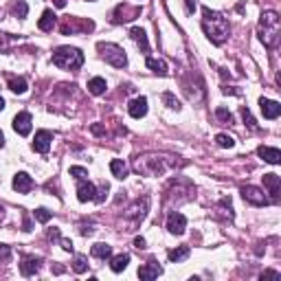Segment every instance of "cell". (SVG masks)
Listing matches in <instances>:
<instances>
[{
    "label": "cell",
    "instance_id": "24",
    "mask_svg": "<svg viewBox=\"0 0 281 281\" xmlns=\"http://www.w3.org/2000/svg\"><path fill=\"white\" fill-rule=\"evenodd\" d=\"M191 255V249L189 246H178V249H173V251H169L167 253V257H169V262H185L187 257Z\"/></svg>",
    "mask_w": 281,
    "mask_h": 281
},
{
    "label": "cell",
    "instance_id": "10",
    "mask_svg": "<svg viewBox=\"0 0 281 281\" xmlns=\"http://www.w3.org/2000/svg\"><path fill=\"white\" fill-rule=\"evenodd\" d=\"M51 140H53V134L49 130H40L36 132V138H33V150L40 152V154H46L51 150Z\"/></svg>",
    "mask_w": 281,
    "mask_h": 281
},
{
    "label": "cell",
    "instance_id": "45",
    "mask_svg": "<svg viewBox=\"0 0 281 281\" xmlns=\"http://www.w3.org/2000/svg\"><path fill=\"white\" fill-rule=\"evenodd\" d=\"M55 5L59 7V9H62V7H66V0H55Z\"/></svg>",
    "mask_w": 281,
    "mask_h": 281
},
{
    "label": "cell",
    "instance_id": "30",
    "mask_svg": "<svg viewBox=\"0 0 281 281\" xmlns=\"http://www.w3.org/2000/svg\"><path fill=\"white\" fill-rule=\"evenodd\" d=\"M13 13H16L18 18H26V13H29V5H26L24 0H18V3L13 5Z\"/></svg>",
    "mask_w": 281,
    "mask_h": 281
},
{
    "label": "cell",
    "instance_id": "14",
    "mask_svg": "<svg viewBox=\"0 0 281 281\" xmlns=\"http://www.w3.org/2000/svg\"><path fill=\"white\" fill-rule=\"evenodd\" d=\"M128 112H130V117H134V119L145 117V115H147V99H145V97L132 99L130 106H128Z\"/></svg>",
    "mask_w": 281,
    "mask_h": 281
},
{
    "label": "cell",
    "instance_id": "46",
    "mask_svg": "<svg viewBox=\"0 0 281 281\" xmlns=\"http://www.w3.org/2000/svg\"><path fill=\"white\" fill-rule=\"evenodd\" d=\"M3 145H5V134L0 132V147H3Z\"/></svg>",
    "mask_w": 281,
    "mask_h": 281
},
{
    "label": "cell",
    "instance_id": "42",
    "mask_svg": "<svg viewBox=\"0 0 281 281\" xmlns=\"http://www.w3.org/2000/svg\"><path fill=\"white\" fill-rule=\"evenodd\" d=\"M134 246H136L138 251H143L145 249V239L143 237H134Z\"/></svg>",
    "mask_w": 281,
    "mask_h": 281
},
{
    "label": "cell",
    "instance_id": "37",
    "mask_svg": "<svg viewBox=\"0 0 281 281\" xmlns=\"http://www.w3.org/2000/svg\"><path fill=\"white\" fill-rule=\"evenodd\" d=\"M71 176H75L77 180H84L88 176V169H84V167H71Z\"/></svg>",
    "mask_w": 281,
    "mask_h": 281
},
{
    "label": "cell",
    "instance_id": "12",
    "mask_svg": "<svg viewBox=\"0 0 281 281\" xmlns=\"http://www.w3.org/2000/svg\"><path fill=\"white\" fill-rule=\"evenodd\" d=\"M259 108H262L266 119H277L281 115V103L272 101V99H266V97L259 99Z\"/></svg>",
    "mask_w": 281,
    "mask_h": 281
},
{
    "label": "cell",
    "instance_id": "11",
    "mask_svg": "<svg viewBox=\"0 0 281 281\" xmlns=\"http://www.w3.org/2000/svg\"><path fill=\"white\" fill-rule=\"evenodd\" d=\"M13 189L18 193H29L33 189V178L26 171H18L16 176H13Z\"/></svg>",
    "mask_w": 281,
    "mask_h": 281
},
{
    "label": "cell",
    "instance_id": "26",
    "mask_svg": "<svg viewBox=\"0 0 281 281\" xmlns=\"http://www.w3.org/2000/svg\"><path fill=\"white\" fill-rule=\"evenodd\" d=\"M145 64H147V68L154 71L156 75H167L169 73V68H167V64L163 62V59H154V57H147L145 59Z\"/></svg>",
    "mask_w": 281,
    "mask_h": 281
},
{
    "label": "cell",
    "instance_id": "47",
    "mask_svg": "<svg viewBox=\"0 0 281 281\" xmlns=\"http://www.w3.org/2000/svg\"><path fill=\"white\" fill-rule=\"evenodd\" d=\"M0 110H5V99L0 97Z\"/></svg>",
    "mask_w": 281,
    "mask_h": 281
},
{
    "label": "cell",
    "instance_id": "8",
    "mask_svg": "<svg viewBox=\"0 0 281 281\" xmlns=\"http://www.w3.org/2000/svg\"><path fill=\"white\" fill-rule=\"evenodd\" d=\"M31 123H33V117L29 112H18V115L13 117V130H16L20 136H29Z\"/></svg>",
    "mask_w": 281,
    "mask_h": 281
},
{
    "label": "cell",
    "instance_id": "15",
    "mask_svg": "<svg viewBox=\"0 0 281 281\" xmlns=\"http://www.w3.org/2000/svg\"><path fill=\"white\" fill-rule=\"evenodd\" d=\"M40 264H42V259H40V257H24L22 264H20V272H22V277L36 275V272L40 270Z\"/></svg>",
    "mask_w": 281,
    "mask_h": 281
},
{
    "label": "cell",
    "instance_id": "21",
    "mask_svg": "<svg viewBox=\"0 0 281 281\" xmlns=\"http://www.w3.org/2000/svg\"><path fill=\"white\" fill-rule=\"evenodd\" d=\"M55 22H57V16H55V13H53L51 9H46V11L42 13V18H40L38 26H40V31H53Z\"/></svg>",
    "mask_w": 281,
    "mask_h": 281
},
{
    "label": "cell",
    "instance_id": "33",
    "mask_svg": "<svg viewBox=\"0 0 281 281\" xmlns=\"http://www.w3.org/2000/svg\"><path fill=\"white\" fill-rule=\"evenodd\" d=\"M33 216H36V220L40 224H46L51 220V211L49 209H36V213H33Z\"/></svg>",
    "mask_w": 281,
    "mask_h": 281
},
{
    "label": "cell",
    "instance_id": "35",
    "mask_svg": "<svg viewBox=\"0 0 281 281\" xmlns=\"http://www.w3.org/2000/svg\"><path fill=\"white\" fill-rule=\"evenodd\" d=\"M108 191H110V185L108 183H103L101 187L97 189V196H95V202H103L106 196H108Z\"/></svg>",
    "mask_w": 281,
    "mask_h": 281
},
{
    "label": "cell",
    "instance_id": "44",
    "mask_svg": "<svg viewBox=\"0 0 281 281\" xmlns=\"http://www.w3.org/2000/svg\"><path fill=\"white\" fill-rule=\"evenodd\" d=\"M49 237H51V239H59L62 235H59V231H57V229H53V231H49Z\"/></svg>",
    "mask_w": 281,
    "mask_h": 281
},
{
    "label": "cell",
    "instance_id": "31",
    "mask_svg": "<svg viewBox=\"0 0 281 281\" xmlns=\"http://www.w3.org/2000/svg\"><path fill=\"white\" fill-rule=\"evenodd\" d=\"M163 101L167 103V108H171V110H180V101L171 95V92H163Z\"/></svg>",
    "mask_w": 281,
    "mask_h": 281
},
{
    "label": "cell",
    "instance_id": "2",
    "mask_svg": "<svg viewBox=\"0 0 281 281\" xmlns=\"http://www.w3.org/2000/svg\"><path fill=\"white\" fill-rule=\"evenodd\" d=\"M257 36L262 40V44L266 49H275L279 44V38H281V18L277 11H264L262 18H259V26H257Z\"/></svg>",
    "mask_w": 281,
    "mask_h": 281
},
{
    "label": "cell",
    "instance_id": "9",
    "mask_svg": "<svg viewBox=\"0 0 281 281\" xmlns=\"http://www.w3.org/2000/svg\"><path fill=\"white\" fill-rule=\"evenodd\" d=\"M95 196H97V187L88 183V180H79L77 185V200L79 202H95Z\"/></svg>",
    "mask_w": 281,
    "mask_h": 281
},
{
    "label": "cell",
    "instance_id": "20",
    "mask_svg": "<svg viewBox=\"0 0 281 281\" xmlns=\"http://www.w3.org/2000/svg\"><path fill=\"white\" fill-rule=\"evenodd\" d=\"M147 204H150V200H147V198H143V202L138 200V202L130 209L128 216L134 218V222H143V218H145V213H147Z\"/></svg>",
    "mask_w": 281,
    "mask_h": 281
},
{
    "label": "cell",
    "instance_id": "5",
    "mask_svg": "<svg viewBox=\"0 0 281 281\" xmlns=\"http://www.w3.org/2000/svg\"><path fill=\"white\" fill-rule=\"evenodd\" d=\"M134 169L138 173H145V176H158V173L165 171V165H163V158L160 156H143L136 160Z\"/></svg>",
    "mask_w": 281,
    "mask_h": 281
},
{
    "label": "cell",
    "instance_id": "19",
    "mask_svg": "<svg viewBox=\"0 0 281 281\" xmlns=\"http://www.w3.org/2000/svg\"><path fill=\"white\" fill-rule=\"evenodd\" d=\"M130 36H132V40H134V42L140 46V51L143 53H147L150 51V42H147V33L140 29V26H134V29L130 31Z\"/></svg>",
    "mask_w": 281,
    "mask_h": 281
},
{
    "label": "cell",
    "instance_id": "40",
    "mask_svg": "<svg viewBox=\"0 0 281 281\" xmlns=\"http://www.w3.org/2000/svg\"><path fill=\"white\" fill-rule=\"evenodd\" d=\"M92 134H106V130H103V125H99V123H95V125H92Z\"/></svg>",
    "mask_w": 281,
    "mask_h": 281
},
{
    "label": "cell",
    "instance_id": "29",
    "mask_svg": "<svg viewBox=\"0 0 281 281\" xmlns=\"http://www.w3.org/2000/svg\"><path fill=\"white\" fill-rule=\"evenodd\" d=\"M73 270H75L77 275H82V272L88 270V262H86V257L77 255V257H75V262H73Z\"/></svg>",
    "mask_w": 281,
    "mask_h": 281
},
{
    "label": "cell",
    "instance_id": "4",
    "mask_svg": "<svg viewBox=\"0 0 281 281\" xmlns=\"http://www.w3.org/2000/svg\"><path fill=\"white\" fill-rule=\"evenodd\" d=\"M97 49H99V53H101V57L106 59V62L112 64L115 68H123V66L128 64V55H125V51H123L119 44L99 42V44H97Z\"/></svg>",
    "mask_w": 281,
    "mask_h": 281
},
{
    "label": "cell",
    "instance_id": "36",
    "mask_svg": "<svg viewBox=\"0 0 281 281\" xmlns=\"http://www.w3.org/2000/svg\"><path fill=\"white\" fill-rule=\"evenodd\" d=\"M216 117L220 119V121H224V123H233V115L229 110H224V108H218L216 110Z\"/></svg>",
    "mask_w": 281,
    "mask_h": 281
},
{
    "label": "cell",
    "instance_id": "1",
    "mask_svg": "<svg viewBox=\"0 0 281 281\" xmlns=\"http://www.w3.org/2000/svg\"><path fill=\"white\" fill-rule=\"evenodd\" d=\"M202 29L206 33V38H209L213 44L220 46V44L226 42L231 26H229V20H226L222 13L211 11L209 7H204V9H202Z\"/></svg>",
    "mask_w": 281,
    "mask_h": 281
},
{
    "label": "cell",
    "instance_id": "22",
    "mask_svg": "<svg viewBox=\"0 0 281 281\" xmlns=\"http://www.w3.org/2000/svg\"><path fill=\"white\" fill-rule=\"evenodd\" d=\"M110 171H112V176H115V178H119V180L128 178V165H125L121 158H115V160H110Z\"/></svg>",
    "mask_w": 281,
    "mask_h": 281
},
{
    "label": "cell",
    "instance_id": "41",
    "mask_svg": "<svg viewBox=\"0 0 281 281\" xmlns=\"http://www.w3.org/2000/svg\"><path fill=\"white\" fill-rule=\"evenodd\" d=\"M268 277H272V279H279V272H277V270H266L264 275H262V279H268Z\"/></svg>",
    "mask_w": 281,
    "mask_h": 281
},
{
    "label": "cell",
    "instance_id": "7",
    "mask_svg": "<svg viewBox=\"0 0 281 281\" xmlns=\"http://www.w3.org/2000/svg\"><path fill=\"white\" fill-rule=\"evenodd\" d=\"M185 229H187V218L178 211H171L169 218H167V231H169L171 235H183Z\"/></svg>",
    "mask_w": 281,
    "mask_h": 281
},
{
    "label": "cell",
    "instance_id": "6",
    "mask_svg": "<svg viewBox=\"0 0 281 281\" xmlns=\"http://www.w3.org/2000/svg\"><path fill=\"white\" fill-rule=\"evenodd\" d=\"M242 198L249 204H253V206H266V204H270V198L266 196V193L259 189V187H253V185L242 187Z\"/></svg>",
    "mask_w": 281,
    "mask_h": 281
},
{
    "label": "cell",
    "instance_id": "39",
    "mask_svg": "<svg viewBox=\"0 0 281 281\" xmlns=\"http://www.w3.org/2000/svg\"><path fill=\"white\" fill-rule=\"evenodd\" d=\"M185 5H187V13L196 11V0H185Z\"/></svg>",
    "mask_w": 281,
    "mask_h": 281
},
{
    "label": "cell",
    "instance_id": "25",
    "mask_svg": "<svg viewBox=\"0 0 281 281\" xmlns=\"http://www.w3.org/2000/svg\"><path fill=\"white\" fill-rule=\"evenodd\" d=\"M106 88H108V84H106L103 77H92L88 82V92H90V95H103Z\"/></svg>",
    "mask_w": 281,
    "mask_h": 281
},
{
    "label": "cell",
    "instance_id": "17",
    "mask_svg": "<svg viewBox=\"0 0 281 281\" xmlns=\"http://www.w3.org/2000/svg\"><path fill=\"white\" fill-rule=\"evenodd\" d=\"M264 187L272 193L270 200L275 202L277 196H279V189H281V178L277 176V173H264Z\"/></svg>",
    "mask_w": 281,
    "mask_h": 281
},
{
    "label": "cell",
    "instance_id": "18",
    "mask_svg": "<svg viewBox=\"0 0 281 281\" xmlns=\"http://www.w3.org/2000/svg\"><path fill=\"white\" fill-rule=\"evenodd\" d=\"M128 264H130V255H128V253H121V255L110 257V270L112 272H123L125 268H128Z\"/></svg>",
    "mask_w": 281,
    "mask_h": 281
},
{
    "label": "cell",
    "instance_id": "28",
    "mask_svg": "<svg viewBox=\"0 0 281 281\" xmlns=\"http://www.w3.org/2000/svg\"><path fill=\"white\" fill-rule=\"evenodd\" d=\"M216 143H218L220 147H224V150H231V147L235 145V138L229 136V134H218V136H216Z\"/></svg>",
    "mask_w": 281,
    "mask_h": 281
},
{
    "label": "cell",
    "instance_id": "13",
    "mask_svg": "<svg viewBox=\"0 0 281 281\" xmlns=\"http://www.w3.org/2000/svg\"><path fill=\"white\" fill-rule=\"evenodd\" d=\"M257 154L266 160V163H270V165H279L281 163V152L277 150V147L262 145V147H257Z\"/></svg>",
    "mask_w": 281,
    "mask_h": 281
},
{
    "label": "cell",
    "instance_id": "23",
    "mask_svg": "<svg viewBox=\"0 0 281 281\" xmlns=\"http://www.w3.org/2000/svg\"><path fill=\"white\" fill-rule=\"evenodd\" d=\"M90 253H92V257L103 259V262H106V259H110V257H112V246H110V244H101V242H99V244L92 246Z\"/></svg>",
    "mask_w": 281,
    "mask_h": 281
},
{
    "label": "cell",
    "instance_id": "32",
    "mask_svg": "<svg viewBox=\"0 0 281 281\" xmlns=\"http://www.w3.org/2000/svg\"><path fill=\"white\" fill-rule=\"evenodd\" d=\"M11 262V246L0 244V264H9Z\"/></svg>",
    "mask_w": 281,
    "mask_h": 281
},
{
    "label": "cell",
    "instance_id": "48",
    "mask_svg": "<svg viewBox=\"0 0 281 281\" xmlns=\"http://www.w3.org/2000/svg\"><path fill=\"white\" fill-rule=\"evenodd\" d=\"M90 3H92V0H90Z\"/></svg>",
    "mask_w": 281,
    "mask_h": 281
},
{
    "label": "cell",
    "instance_id": "34",
    "mask_svg": "<svg viewBox=\"0 0 281 281\" xmlns=\"http://www.w3.org/2000/svg\"><path fill=\"white\" fill-rule=\"evenodd\" d=\"M242 117H244V121H246V125H249L251 130H259V128H257V123H255V119H253V115H251V110H249V108H242Z\"/></svg>",
    "mask_w": 281,
    "mask_h": 281
},
{
    "label": "cell",
    "instance_id": "43",
    "mask_svg": "<svg viewBox=\"0 0 281 281\" xmlns=\"http://www.w3.org/2000/svg\"><path fill=\"white\" fill-rule=\"evenodd\" d=\"M92 233H95L92 224H90V226H82V235H92Z\"/></svg>",
    "mask_w": 281,
    "mask_h": 281
},
{
    "label": "cell",
    "instance_id": "3",
    "mask_svg": "<svg viewBox=\"0 0 281 281\" xmlns=\"http://www.w3.org/2000/svg\"><path fill=\"white\" fill-rule=\"evenodd\" d=\"M53 64L64 71H77L84 66V53L75 46H57L53 51Z\"/></svg>",
    "mask_w": 281,
    "mask_h": 281
},
{
    "label": "cell",
    "instance_id": "38",
    "mask_svg": "<svg viewBox=\"0 0 281 281\" xmlns=\"http://www.w3.org/2000/svg\"><path fill=\"white\" fill-rule=\"evenodd\" d=\"M59 244H62V249H64L66 253H73V249H75L71 239H66V237H59Z\"/></svg>",
    "mask_w": 281,
    "mask_h": 281
},
{
    "label": "cell",
    "instance_id": "27",
    "mask_svg": "<svg viewBox=\"0 0 281 281\" xmlns=\"http://www.w3.org/2000/svg\"><path fill=\"white\" fill-rule=\"evenodd\" d=\"M26 88H29V84H26L24 77H11L9 79V90L16 92V95H22V92H26Z\"/></svg>",
    "mask_w": 281,
    "mask_h": 281
},
{
    "label": "cell",
    "instance_id": "16",
    "mask_svg": "<svg viewBox=\"0 0 281 281\" xmlns=\"http://www.w3.org/2000/svg\"><path fill=\"white\" fill-rule=\"evenodd\" d=\"M158 275H163V268L156 264V262H147L145 266H140L138 268V277L140 279H145V281H150V279H156Z\"/></svg>",
    "mask_w": 281,
    "mask_h": 281
}]
</instances>
